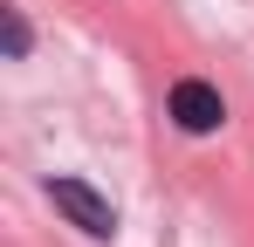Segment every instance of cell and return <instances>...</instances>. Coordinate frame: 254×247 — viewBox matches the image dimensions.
<instances>
[{"label": "cell", "mask_w": 254, "mask_h": 247, "mask_svg": "<svg viewBox=\"0 0 254 247\" xmlns=\"http://www.w3.org/2000/svg\"><path fill=\"white\" fill-rule=\"evenodd\" d=\"M172 124H179V130H192V137L220 130V124H227V103H220V89H213V82H199V76L172 82Z\"/></svg>", "instance_id": "obj_2"}, {"label": "cell", "mask_w": 254, "mask_h": 247, "mask_svg": "<svg viewBox=\"0 0 254 247\" xmlns=\"http://www.w3.org/2000/svg\"><path fill=\"white\" fill-rule=\"evenodd\" d=\"M48 199L69 213V227H83L89 241H110L117 234V213H110V199L96 192V185H83V179H48Z\"/></svg>", "instance_id": "obj_1"}, {"label": "cell", "mask_w": 254, "mask_h": 247, "mask_svg": "<svg viewBox=\"0 0 254 247\" xmlns=\"http://www.w3.org/2000/svg\"><path fill=\"white\" fill-rule=\"evenodd\" d=\"M28 21H21V7H0V48H7V62H21L28 55Z\"/></svg>", "instance_id": "obj_3"}]
</instances>
